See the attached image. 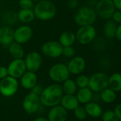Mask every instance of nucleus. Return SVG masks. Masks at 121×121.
Here are the masks:
<instances>
[{
	"label": "nucleus",
	"instance_id": "obj_1",
	"mask_svg": "<svg viewBox=\"0 0 121 121\" xmlns=\"http://www.w3.org/2000/svg\"><path fill=\"white\" fill-rule=\"evenodd\" d=\"M63 95L61 85L56 83L44 88L39 97L42 106L51 108L60 104Z\"/></svg>",
	"mask_w": 121,
	"mask_h": 121
},
{
	"label": "nucleus",
	"instance_id": "obj_2",
	"mask_svg": "<svg viewBox=\"0 0 121 121\" xmlns=\"http://www.w3.org/2000/svg\"><path fill=\"white\" fill-rule=\"evenodd\" d=\"M34 12L35 17L41 21H48L56 15V7L50 0H40L36 2Z\"/></svg>",
	"mask_w": 121,
	"mask_h": 121
},
{
	"label": "nucleus",
	"instance_id": "obj_3",
	"mask_svg": "<svg viewBox=\"0 0 121 121\" xmlns=\"http://www.w3.org/2000/svg\"><path fill=\"white\" fill-rule=\"evenodd\" d=\"M97 14L96 11L91 6H84L81 7L74 16L75 23L79 26L93 25L96 21Z\"/></svg>",
	"mask_w": 121,
	"mask_h": 121
},
{
	"label": "nucleus",
	"instance_id": "obj_4",
	"mask_svg": "<svg viewBox=\"0 0 121 121\" xmlns=\"http://www.w3.org/2000/svg\"><path fill=\"white\" fill-rule=\"evenodd\" d=\"M48 77L54 82L63 83L69 78L70 72L67 65L63 63H57L52 65L48 70Z\"/></svg>",
	"mask_w": 121,
	"mask_h": 121
},
{
	"label": "nucleus",
	"instance_id": "obj_5",
	"mask_svg": "<svg viewBox=\"0 0 121 121\" xmlns=\"http://www.w3.org/2000/svg\"><path fill=\"white\" fill-rule=\"evenodd\" d=\"M88 87L95 92H101L108 87V76L103 72H97L89 77Z\"/></svg>",
	"mask_w": 121,
	"mask_h": 121
},
{
	"label": "nucleus",
	"instance_id": "obj_6",
	"mask_svg": "<svg viewBox=\"0 0 121 121\" xmlns=\"http://www.w3.org/2000/svg\"><path fill=\"white\" fill-rule=\"evenodd\" d=\"M19 89V82L17 79L7 76L1 79L0 82V94L6 98L14 96Z\"/></svg>",
	"mask_w": 121,
	"mask_h": 121
},
{
	"label": "nucleus",
	"instance_id": "obj_7",
	"mask_svg": "<svg viewBox=\"0 0 121 121\" xmlns=\"http://www.w3.org/2000/svg\"><path fill=\"white\" fill-rule=\"evenodd\" d=\"M76 39L81 45H87L93 41L96 36V30L93 25L80 26L76 31Z\"/></svg>",
	"mask_w": 121,
	"mask_h": 121
},
{
	"label": "nucleus",
	"instance_id": "obj_8",
	"mask_svg": "<svg viewBox=\"0 0 121 121\" xmlns=\"http://www.w3.org/2000/svg\"><path fill=\"white\" fill-rule=\"evenodd\" d=\"M95 11L100 18L109 20L112 18L116 7L112 0H99L96 5Z\"/></svg>",
	"mask_w": 121,
	"mask_h": 121
},
{
	"label": "nucleus",
	"instance_id": "obj_9",
	"mask_svg": "<svg viewBox=\"0 0 121 121\" xmlns=\"http://www.w3.org/2000/svg\"><path fill=\"white\" fill-rule=\"evenodd\" d=\"M41 106L40 97L32 92H29L24 99L22 106L28 114H33L39 111Z\"/></svg>",
	"mask_w": 121,
	"mask_h": 121
},
{
	"label": "nucleus",
	"instance_id": "obj_10",
	"mask_svg": "<svg viewBox=\"0 0 121 121\" xmlns=\"http://www.w3.org/2000/svg\"><path fill=\"white\" fill-rule=\"evenodd\" d=\"M42 53L50 58H58L62 55L63 46L58 41L51 40L44 43L41 46Z\"/></svg>",
	"mask_w": 121,
	"mask_h": 121
},
{
	"label": "nucleus",
	"instance_id": "obj_11",
	"mask_svg": "<svg viewBox=\"0 0 121 121\" xmlns=\"http://www.w3.org/2000/svg\"><path fill=\"white\" fill-rule=\"evenodd\" d=\"M27 71L36 72L42 65V57L39 52L31 51L29 52L24 60Z\"/></svg>",
	"mask_w": 121,
	"mask_h": 121
},
{
	"label": "nucleus",
	"instance_id": "obj_12",
	"mask_svg": "<svg viewBox=\"0 0 121 121\" xmlns=\"http://www.w3.org/2000/svg\"><path fill=\"white\" fill-rule=\"evenodd\" d=\"M8 74L15 79H20L27 71L24 60L23 59L13 60L7 67Z\"/></svg>",
	"mask_w": 121,
	"mask_h": 121
},
{
	"label": "nucleus",
	"instance_id": "obj_13",
	"mask_svg": "<svg viewBox=\"0 0 121 121\" xmlns=\"http://www.w3.org/2000/svg\"><path fill=\"white\" fill-rule=\"evenodd\" d=\"M33 35L32 28L26 25L21 26L14 30V41L22 45L29 42Z\"/></svg>",
	"mask_w": 121,
	"mask_h": 121
},
{
	"label": "nucleus",
	"instance_id": "obj_14",
	"mask_svg": "<svg viewBox=\"0 0 121 121\" xmlns=\"http://www.w3.org/2000/svg\"><path fill=\"white\" fill-rule=\"evenodd\" d=\"M86 66V60L81 56H74L71 59L67 65V67L70 74L76 75L81 74L84 71Z\"/></svg>",
	"mask_w": 121,
	"mask_h": 121
},
{
	"label": "nucleus",
	"instance_id": "obj_15",
	"mask_svg": "<svg viewBox=\"0 0 121 121\" xmlns=\"http://www.w3.org/2000/svg\"><path fill=\"white\" fill-rule=\"evenodd\" d=\"M68 111L60 104L51 107L48 112L47 119L48 121H66Z\"/></svg>",
	"mask_w": 121,
	"mask_h": 121
},
{
	"label": "nucleus",
	"instance_id": "obj_16",
	"mask_svg": "<svg viewBox=\"0 0 121 121\" xmlns=\"http://www.w3.org/2000/svg\"><path fill=\"white\" fill-rule=\"evenodd\" d=\"M14 41V30L13 29L4 25L0 26V45L5 48L8 46Z\"/></svg>",
	"mask_w": 121,
	"mask_h": 121
},
{
	"label": "nucleus",
	"instance_id": "obj_17",
	"mask_svg": "<svg viewBox=\"0 0 121 121\" xmlns=\"http://www.w3.org/2000/svg\"><path fill=\"white\" fill-rule=\"evenodd\" d=\"M37 76L36 72L26 71L20 78L21 86L26 90H31L37 84Z\"/></svg>",
	"mask_w": 121,
	"mask_h": 121
},
{
	"label": "nucleus",
	"instance_id": "obj_18",
	"mask_svg": "<svg viewBox=\"0 0 121 121\" xmlns=\"http://www.w3.org/2000/svg\"><path fill=\"white\" fill-rule=\"evenodd\" d=\"M60 105L67 111H74L79 106V102L74 94H64L61 99Z\"/></svg>",
	"mask_w": 121,
	"mask_h": 121
},
{
	"label": "nucleus",
	"instance_id": "obj_19",
	"mask_svg": "<svg viewBox=\"0 0 121 121\" xmlns=\"http://www.w3.org/2000/svg\"><path fill=\"white\" fill-rule=\"evenodd\" d=\"M84 108L87 115L93 118H100L103 114V110L101 106L94 102H89L85 104Z\"/></svg>",
	"mask_w": 121,
	"mask_h": 121
},
{
	"label": "nucleus",
	"instance_id": "obj_20",
	"mask_svg": "<svg viewBox=\"0 0 121 121\" xmlns=\"http://www.w3.org/2000/svg\"><path fill=\"white\" fill-rule=\"evenodd\" d=\"M8 50L11 57L14 60L23 59V57L24 55V50L21 44L13 41L8 46Z\"/></svg>",
	"mask_w": 121,
	"mask_h": 121
},
{
	"label": "nucleus",
	"instance_id": "obj_21",
	"mask_svg": "<svg viewBox=\"0 0 121 121\" xmlns=\"http://www.w3.org/2000/svg\"><path fill=\"white\" fill-rule=\"evenodd\" d=\"M76 96L79 104H86L91 102L93 97V91L88 87L82 88L78 90Z\"/></svg>",
	"mask_w": 121,
	"mask_h": 121
},
{
	"label": "nucleus",
	"instance_id": "obj_22",
	"mask_svg": "<svg viewBox=\"0 0 121 121\" xmlns=\"http://www.w3.org/2000/svg\"><path fill=\"white\" fill-rule=\"evenodd\" d=\"M76 41V34L71 31L63 32L59 37V43L63 46H72Z\"/></svg>",
	"mask_w": 121,
	"mask_h": 121
},
{
	"label": "nucleus",
	"instance_id": "obj_23",
	"mask_svg": "<svg viewBox=\"0 0 121 121\" xmlns=\"http://www.w3.org/2000/svg\"><path fill=\"white\" fill-rule=\"evenodd\" d=\"M17 16H18V20H19L21 22L24 23H29L33 21L36 18L34 10H32L31 9H21L17 13Z\"/></svg>",
	"mask_w": 121,
	"mask_h": 121
},
{
	"label": "nucleus",
	"instance_id": "obj_24",
	"mask_svg": "<svg viewBox=\"0 0 121 121\" xmlns=\"http://www.w3.org/2000/svg\"><path fill=\"white\" fill-rule=\"evenodd\" d=\"M108 88L116 92L121 91V74L114 73L108 77Z\"/></svg>",
	"mask_w": 121,
	"mask_h": 121
},
{
	"label": "nucleus",
	"instance_id": "obj_25",
	"mask_svg": "<svg viewBox=\"0 0 121 121\" xmlns=\"http://www.w3.org/2000/svg\"><path fill=\"white\" fill-rule=\"evenodd\" d=\"M118 25L113 20H108L103 26V32L105 35L108 38H113L116 37Z\"/></svg>",
	"mask_w": 121,
	"mask_h": 121
},
{
	"label": "nucleus",
	"instance_id": "obj_26",
	"mask_svg": "<svg viewBox=\"0 0 121 121\" xmlns=\"http://www.w3.org/2000/svg\"><path fill=\"white\" fill-rule=\"evenodd\" d=\"M64 94H75L77 91V86L76 82L72 79H67L63 82L61 85Z\"/></svg>",
	"mask_w": 121,
	"mask_h": 121
},
{
	"label": "nucleus",
	"instance_id": "obj_27",
	"mask_svg": "<svg viewBox=\"0 0 121 121\" xmlns=\"http://www.w3.org/2000/svg\"><path fill=\"white\" fill-rule=\"evenodd\" d=\"M101 99L104 103L112 104L116 99V93L108 87L101 91Z\"/></svg>",
	"mask_w": 121,
	"mask_h": 121
},
{
	"label": "nucleus",
	"instance_id": "obj_28",
	"mask_svg": "<svg viewBox=\"0 0 121 121\" xmlns=\"http://www.w3.org/2000/svg\"><path fill=\"white\" fill-rule=\"evenodd\" d=\"M2 20L7 24H14L18 20L17 13L14 11H6L2 14Z\"/></svg>",
	"mask_w": 121,
	"mask_h": 121
},
{
	"label": "nucleus",
	"instance_id": "obj_29",
	"mask_svg": "<svg viewBox=\"0 0 121 121\" xmlns=\"http://www.w3.org/2000/svg\"><path fill=\"white\" fill-rule=\"evenodd\" d=\"M75 82L78 88L79 89L86 88V87H88V86L89 77H88L85 74H78Z\"/></svg>",
	"mask_w": 121,
	"mask_h": 121
},
{
	"label": "nucleus",
	"instance_id": "obj_30",
	"mask_svg": "<svg viewBox=\"0 0 121 121\" xmlns=\"http://www.w3.org/2000/svg\"><path fill=\"white\" fill-rule=\"evenodd\" d=\"M73 111H74V116L76 118L78 121H84L88 116L84 107H82L80 106H78Z\"/></svg>",
	"mask_w": 121,
	"mask_h": 121
},
{
	"label": "nucleus",
	"instance_id": "obj_31",
	"mask_svg": "<svg viewBox=\"0 0 121 121\" xmlns=\"http://www.w3.org/2000/svg\"><path fill=\"white\" fill-rule=\"evenodd\" d=\"M102 121H120L117 118L114 111L108 110L103 113L102 116Z\"/></svg>",
	"mask_w": 121,
	"mask_h": 121
},
{
	"label": "nucleus",
	"instance_id": "obj_32",
	"mask_svg": "<svg viewBox=\"0 0 121 121\" xmlns=\"http://www.w3.org/2000/svg\"><path fill=\"white\" fill-rule=\"evenodd\" d=\"M76 55V50L72 46H65L63 47L62 55L66 58H72Z\"/></svg>",
	"mask_w": 121,
	"mask_h": 121
},
{
	"label": "nucleus",
	"instance_id": "obj_33",
	"mask_svg": "<svg viewBox=\"0 0 121 121\" xmlns=\"http://www.w3.org/2000/svg\"><path fill=\"white\" fill-rule=\"evenodd\" d=\"M19 4L21 9H31L34 6V1L32 0H19Z\"/></svg>",
	"mask_w": 121,
	"mask_h": 121
},
{
	"label": "nucleus",
	"instance_id": "obj_34",
	"mask_svg": "<svg viewBox=\"0 0 121 121\" xmlns=\"http://www.w3.org/2000/svg\"><path fill=\"white\" fill-rule=\"evenodd\" d=\"M113 21L116 22L117 24H121V10H116L115 12L113 14L112 16Z\"/></svg>",
	"mask_w": 121,
	"mask_h": 121
},
{
	"label": "nucleus",
	"instance_id": "obj_35",
	"mask_svg": "<svg viewBox=\"0 0 121 121\" xmlns=\"http://www.w3.org/2000/svg\"><path fill=\"white\" fill-rule=\"evenodd\" d=\"M44 89V87L41 84H36L31 89V92L36 94V95H39L40 96V94H41L42 91Z\"/></svg>",
	"mask_w": 121,
	"mask_h": 121
},
{
	"label": "nucleus",
	"instance_id": "obj_36",
	"mask_svg": "<svg viewBox=\"0 0 121 121\" xmlns=\"http://www.w3.org/2000/svg\"><path fill=\"white\" fill-rule=\"evenodd\" d=\"M7 76H9L7 67L4 66H0V79H3Z\"/></svg>",
	"mask_w": 121,
	"mask_h": 121
},
{
	"label": "nucleus",
	"instance_id": "obj_37",
	"mask_svg": "<svg viewBox=\"0 0 121 121\" xmlns=\"http://www.w3.org/2000/svg\"><path fill=\"white\" fill-rule=\"evenodd\" d=\"M114 112L117 116V118H118V120L121 121V104L117 105L114 109Z\"/></svg>",
	"mask_w": 121,
	"mask_h": 121
},
{
	"label": "nucleus",
	"instance_id": "obj_38",
	"mask_svg": "<svg viewBox=\"0 0 121 121\" xmlns=\"http://www.w3.org/2000/svg\"><path fill=\"white\" fill-rule=\"evenodd\" d=\"M78 0H68V6L70 9H75L78 5Z\"/></svg>",
	"mask_w": 121,
	"mask_h": 121
},
{
	"label": "nucleus",
	"instance_id": "obj_39",
	"mask_svg": "<svg viewBox=\"0 0 121 121\" xmlns=\"http://www.w3.org/2000/svg\"><path fill=\"white\" fill-rule=\"evenodd\" d=\"M116 38L121 41V23L119 24V26L117 28V30H116Z\"/></svg>",
	"mask_w": 121,
	"mask_h": 121
},
{
	"label": "nucleus",
	"instance_id": "obj_40",
	"mask_svg": "<svg viewBox=\"0 0 121 121\" xmlns=\"http://www.w3.org/2000/svg\"><path fill=\"white\" fill-rule=\"evenodd\" d=\"M116 9L121 10V0H112Z\"/></svg>",
	"mask_w": 121,
	"mask_h": 121
},
{
	"label": "nucleus",
	"instance_id": "obj_41",
	"mask_svg": "<svg viewBox=\"0 0 121 121\" xmlns=\"http://www.w3.org/2000/svg\"><path fill=\"white\" fill-rule=\"evenodd\" d=\"M33 121H48L47 118H44V117H38L36 118H35Z\"/></svg>",
	"mask_w": 121,
	"mask_h": 121
},
{
	"label": "nucleus",
	"instance_id": "obj_42",
	"mask_svg": "<svg viewBox=\"0 0 121 121\" xmlns=\"http://www.w3.org/2000/svg\"><path fill=\"white\" fill-rule=\"evenodd\" d=\"M33 1H36V2H38L39 1H40V0H32Z\"/></svg>",
	"mask_w": 121,
	"mask_h": 121
},
{
	"label": "nucleus",
	"instance_id": "obj_43",
	"mask_svg": "<svg viewBox=\"0 0 121 121\" xmlns=\"http://www.w3.org/2000/svg\"><path fill=\"white\" fill-rule=\"evenodd\" d=\"M75 121V120H70V121Z\"/></svg>",
	"mask_w": 121,
	"mask_h": 121
}]
</instances>
